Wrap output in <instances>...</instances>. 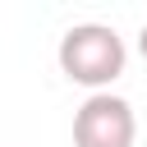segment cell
<instances>
[{
  "label": "cell",
  "instance_id": "obj_2",
  "mask_svg": "<svg viewBox=\"0 0 147 147\" xmlns=\"http://www.w3.org/2000/svg\"><path fill=\"white\" fill-rule=\"evenodd\" d=\"M138 115L115 92H92L74 110V147H133Z\"/></svg>",
  "mask_w": 147,
  "mask_h": 147
},
{
  "label": "cell",
  "instance_id": "obj_1",
  "mask_svg": "<svg viewBox=\"0 0 147 147\" xmlns=\"http://www.w3.org/2000/svg\"><path fill=\"white\" fill-rule=\"evenodd\" d=\"M60 74L78 87H92V92H106L119 74H124V37L110 28V23H74L64 37H60Z\"/></svg>",
  "mask_w": 147,
  "mask_h": 147
},
{
  "label": "cell",
  "instance_id": "obj_3",
  "mask_svg": "<svg viewBox=\"0 0 147 147\" xmlns=\"http://www.w3.org/2000/svg\"><path fill=\"white\" fill-rule=\"evenodd\" d=\"M138 51H142V60H147V23H142V32H138Z\"/></svg>",
  "mask_w": 147,
  "mask_h": 147
}]
</instances>
